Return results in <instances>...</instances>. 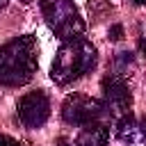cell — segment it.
Masks as SVG:
<instances>
[{
	"instance_id": "cell-1",
	"label": "cell",
	"mask_w": 146,
	"mask_h": 146,
	"mask_svg": "<svg viewBox=\"0 0 146 146\" xmlns=\"http://www.w3.org/2000/svg\"><path fill=\"white\" fill-rule=\"evenodd\" d=\"M39 66V46L32 34L16 36L0 48V84L23 87L27 84Z\"/></svg>"
},
{
	"instance_id": "cell-2",
	"label": "cell",
	"mask_w": 146,
	"mask_h": 146,
	"mask_svg": "<svg viewBox=\"0 0 146 146\" xmlns=\"http://www.w3.org/2000/svg\"><path fill=\"white\" fill-rule=\"evenodd\" d=\"M94 66H96V48L91 41L80 36L75 41L62 43V48L57 50V55L52 59L50 78L55 84L66 87V84L75 82L78 78H82L84 73H91Z\"/></svg>"
},
{
	"instance_id": "cell-3",
	"label": "cell",
	"mask_w": 146,
	"mask_h": 146,
	"mask_svg": "<svg viewBox=\"0 0 146 146\" xmlns=\"http://www.w3.org/2000/svg\"><path fill=\"white\" fill-rule=\"evenodd\" d=\"M48 27L66 43L84 36V23L73 5V0H39Z\"/></svg>"
},
{
	"instance_id": "cell-4",
	"label": "cell",
	"mask_w": 146,
	"mask_h": 146,
	"mask_svg": "<svg viewBox=\"0 0 146 146\" xmlns=\"http://www.w3.org/2000/svg\"><path fill=\"white\" fill-rule=\"evenodd\" d=\"M107 112L105 103L91 96H82V94H71L64 98L62 103V119L68 125H89L100 121Z\"/></svg>"
},
{
	"instance_id": "cell-5",
	"label": "cell",
	"mask_w": 146,
	"mask_h": 146,
	"mask_svg": "<svg viewBox=\"0 0 146 146\" xmlns=\"http://www.w3.org/2000/svg\"><path fill=\"white\" fill-rule=\"evenodd\" d=\"M103 87V103L107 107V112L112 116H123V114H130V105H132V94H130V87L125 82V78L121 73H110L103 78L100 82Z\"/></svg>"
},
{
	"instance_id": "cell-6",
	"label": "cell",
	"mask_w": 146,
	"mask_h": 146,
	"mask_svg": "<svg viewBox=\"0 0 146 146\" xmlns=\"http://www.w3.org/2000/svg\"><path fill=\"white\" fill-rule=\"evenodd\" d=\"M16 114H18V121L25 128H41L50 116V98H48V94L36 89V91H30V94L21 96V100L16 105Z\"/></svg>"
},
{
	"instance_id": "cell-7",
	"label": "cell",
	"mask_w": 146,
	"mask_h": 146,
	"mask_svg": "<svg viewBox=\"0 0 146 146\" xmlns=\"http://www.w3.org/2000/svg\"><path fill=\"white\" fill-rule=\"evenodd\" d=\"M110 141V128L100 121L96 123H89V125H82L78 139H75V146H107Z\"/></svg>"
},
{
	"instance_id": "cell-8",
	"label": "cell",
	"mask_w": 146,
	"mask_h": 146,
	"mask_svg": "<svg viewBox=\"0 0 146 146\" xmlns=\"http://www.w3.org/2000/svg\"><path fill=\"white\" fill-rule=\"evenodd\" d=\"M116 137H119L121 141H125V144H137V141H141V125H139V121H137L132 114L119 116V121H116Z\"/></svg>"
},
{
	"instance_id": "cell-9",
	"label": "cell",
	"mask_w": 146,
	"mask_h": 146,
	"mask_svg": "<svg viewBox=\"0 0 146 146\" xmlns=\"http://www.w3.org/2000/svg\"><path fill=\"white\" fill-rule=\"evenodd\" d=\"M107 34H110L112 41H121V39H123V27H121V25H112Z\"/></svg>"
},
{
	"instance_id": "cell-10",
	"label": "cell",
	"mask_w": 146,
	"mask_h": 146,
	"mask_svg": "<svg viewBox=\"0 0 146 146\" xmlns=\"http://www.w3.org/2000/svg\"><path fill=\"white\" fill-rule=\"evenodd\" d=\"M0 146H21L16 139H11V137H7V135H0Z\"/></svg>"
},
{
	"instance_id": "cell-11",
	"label": "cell",
	"mask_w": 146,
	"mask_h": 146,
	"mask_svg": "<svg viewBox=\"0 0 146 146\" xmlns=\"http://www.w3.org/2000/svg\"><path fill=\"white\" fill-rule=\"evenodd\" d=\"M139 125H141V141L146 144V119H141V121H139Z\"/></svg>"
},
{
	"instance_id": "cell-12",
	"label": "cell",
	"mask_w": 146,
	"mask_h": 146,
	"mask_svg": "<svg viewBox=\"0 0 146 146\" xmlns=\"http://www.w3.org/2000/svg\"><path fill=\"white\" fill-rule=\"evenodd\" d=\"M139 50H141V52H144V55H146V39H144V36H141V39H139Z\"/></svg>"
},
{
	"instance_id": "cell-13",
	"label": "cell",
	"mask_w": 146,
	"mask_h": 146,
	"mask_svg": "<svg viewBox=\"0 0 146 146\" xmlns=\"http://www.w3.org/2000/svg\"><path fill=\"white\" fill-rule=\"evenodd\" d=\"M57 146H71V144H68V139H64V137H59V139H57Z\"/></svg>"
},
{
	"instance_id": "cell-14",
	"label": "cell",
	"mask_w": 146,
	"mask_h": 146,
	"mask_svg": "<svg viewBox=\"0 0 146 146\" xmlns=\"http://www.w3.org/2000/svg\"><path fill=\"white\" fill-rule=\"evenodd\" d=\"M7 2H9V0H0V9H5V7H7Z\"/></svg>"
},
{
	"instance_id": "cell-15",
	"label": "cell",
	"mask_w": 146,
	"mask_h": 146,
	"mask_svg": "<svg viewBox=\"0 0 146 146\" xmlns=\"http://www.w3.org/2000/svg\"><path fill=\"white\" fill-rule=\"evenodd\" d=\"M135 5H146V0H132Z\"/></svg>"
},
{
	"instance_id": "cell-16",
	"label": "cell",
	"mask_w": 146,
	"mask_h": 146,
	"mask_svg": "<svg viewBox=\"0 0 146 146\" xmlns=\"http://www.w3.org/2000/svg\"><path fill=\"white\" fill-rule=\"evenodd\" d=\"M21 2H30V0H21Z\"/></svg>"
}]
</instances>
